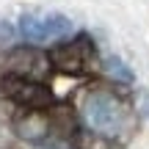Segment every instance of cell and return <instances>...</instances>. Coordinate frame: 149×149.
<instances>
[{"label": "cell", "mask_w": 149, "mask_h": 149, "mask_svg": "<svg viewBox=\"0 0 149 149\" xmlns=\"http://www.w3.org/2000/svg\"><path fill=\"white\" fill-rule=\"evenodd\" d=\"M138 113H141V116L149 113V94H146V91H141V108H138Z\"/></svg>", "instance_id": "9"}, {"label": "cell", "mask_w": 149, "mask_h": 149, "mask_svg": "<svg viewBox=\"0 0 149 149\" xmlns=\"http://www.w3.org/2000/svg\"><path fill=\"white\" fill-rule=\"evenodd\" d=\"M11 42H14V28L6 19H0V47H8Z\"/></svg>", "instance_id": "8"}, {"label": "cell", "mask_w": 149, "mask_h": 149, "mask_svg": "<svg viewBox=\"0 0 149 149\" xmlns=\"http://www.w3.org/2000/svg\"><path fill=\"white\" fill-rule=\"evenodd\" d=\"M0 94L6 97V100H11L14 105L25 108V111H31V108H47L50 105V88L47 86H42V80L36 77H25V74H14V72H6L0 74Z\"/></svg>", "instance_id": "2"}, {"label": "cell", "mask_w": 149, "mask_h": 149, "mask_svg": "<svg viewBox=\"0 0 149 149\" xmlns=\"http://www.w3.org/2000/svg\"><path fill=\"white\" fill-rule=\"evenodd\" d=\"M94 55L97 53H94L91 39L86 36V33H80L77 39L55 47L53 53H50V61H53L55 69L64 72V74H86L91 69V64H94Z\"/></svg>", "instance_id": "4"}, {"label": "cell", "mask_w": 149, "mask_h": 149, "mask_svg": "<svg viewBox=\"0 0 149 149\" xmlns=\"http://www.w3.org/2000/svg\"><path fill=\"white\" fill-rule=\"evenodd\" d=\"M80 113H83V122L88 130L100 135H119V130L124 127V105L116 94L105 88L88 91L80 105Z\"/></svg>", "instance_id": "1"}, {"label": "cell", "mask_w": 149, "mask_h": 149, "mask_svg": "<svg viewBox=\"0 0 149 149\" xmlns=\"http://www.w3.org/2000/svg\"><path fill=\"white\" fill-rule=\"evenodd\" d=\"M19 36L31 44H50L66 39L74 31L72 19L64 14H25L19 19Z\"/></svg>", "instance_id": "3"}, {"label": "cell", "mask_w": 149, "mask_h": 149, "mask_svg": "<svg viewBox=\"0 0 149 149\" xmlns=\"http://www.w3.org/2000/svg\"><path fill=\"white\" fill-rule=\"evenodd\" d=\"M105 72L111 74V77L122 80V83H133V72H130L119 58H108V61H105Z\"/></svg>", "instance_id": "7"}, {"label": "cell", "mask_w": 149, "mask_h": 149, "mask_svg": "<svg viewBox=\"0 0 149 149\" xmlns=\"http://www.w3.org/2000/svg\"><path fill=\"white\" fill-rule=\"evenodd\" d=\"M17 133H19L22 138L33 141V144H42L50 135V119L42 113V108H31V111L17 122Z\"/></svg>", "instance_id": "6"}, {"label": "cell", "mask_w": 149, "mask_h": 149, "mask_svg": "<svg viewBox=\"0 0 149 149\" xmlns=\"http://www.w3.org/2000/svg\"><path fill=\"white\" fill-rule=\"evenodd\" d=\"M6 64H8V72H14V74H25V77L42 80V77H47L53 61H50L44 53L33 50V47H17V50H11V55H8Z\"/></svg>", "instance_id": "5"}]
</instances>
